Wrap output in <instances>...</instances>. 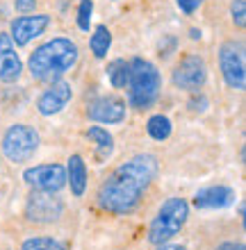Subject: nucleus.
Here are the masks:
<instances>
[{
	"label": "nucleus",
	"instance_id": "obj_1",
	"mask_svg": "<svg viewBox=\"0 0 246 250\" xmlns=\"http://www.w3.org/2000/svg\"><path fill=\"white\" fill-rule=\"evenodd\" d=\"M160 164L151 152H139L116 166L98 189V205L110 214H130L139 207L141 198L157 178Z\"/></svg>",
	"mask_w": 246,
	"mask_h": 250
},
{
	"label": "nucleus",
	"instance_id": "obj_2",
	"mask_svg": "<svg viewBox=\"0 0 246 250\" xmlns=\"http://www.w3.org/2000/svg\"><path fill=\"white\" fill-rule=\"evenodd\" d=\"M78 46L75 41L67 37H53L50 41L41 43L27 60V68L37 82H57V80L68 73L78 64Z\"/></svg>",
	"mask_w": 246,
	"mask_h": 250
},
{
	"label": "nucleus",
	"instance_id": "obj_3",
	"mask_svg": "<svg viewBox=\"0 0 246 250\" xmlns=\"http://www.w3.org/2000/svg\"><path fill=\"white\" fill-rule=\"evenodd\" d=\"M128 103L134 109H148L155 105L162 91V75L157 66L144 57L130 60V78H128Z\"/></svg>",
	"mask_w": 246,
	"mask_h": 250
},
{
	"label": "nucleus",
	"instance_id": "obj_4",
	"mask_svg": "<svg viewBox=\"0 0 246 250\" xmlns=\"http://www.w3.org/2000/svg\"><path fill=\"white\" fill-rule=\"evenodd\" d=\"M187 216H189V205L185 198H166L148 225V241L155 246L166 244L169 239H173L185 228Z\"/></svg>",
	"mask_w": 246,
	"mask_h": 250
},
{
	"label": "nucleus",
	"instance_id": "obj_5",
	"mask_svg": "<svg viewBox=\"0 0 246 250\" xmlns=\"http://www.w3.org/2000/svg\"><path fill=\"white\" fill-rule=\"evenodd\" d=\"M39 148V132L25 123H16L2 137V155L12 164H23L34 157Z\"/></svg>",
	"mask_w": 246,
	"mask_h": 250
},
{
	"label": "nucleus",
	"instance_id": "obj_6",
	"mask_svg": "<svg viewBox=\"0 0 246 250\" xmlns=\"http://www.w3.org/2000/svg\"><path fill=\"white\" fill-rule=\"evenodd\" d=\"M246 55L242 41H224L219 46V68L226 84L235 91H244L246 86Z\"/></svg>",
	"mask_w": 246,
	"mask_h": 250
},
{
	"label": "nucleus",
	"instance_id": "obj_7",
	"mask_svg": "<svg viewBox=\"0 0 246 250\" xmlns=\"http://www.w3.org/2000/svg\"><path fill=\"white\" fill-rule=\"evenodd\" d=\"M173 84L182 91H199L207 80V66L201 55H185L173 68Z\"/></svg>",
	"mask_w": 246,
	"mask_h": 250
},
{
	"label": "nucleus",
	"instance_id": "obj_8",
	"mask_svg": "<svg viewBox=\"0 0 246 250\" xmlns=\"http://www.w3.org/2000/svg\"><path fill=\"white\" fill-rule=\"evenodd\" d=\"M25 185L32 191L44 193H57L67 187V168L62 164H39L23 173Z\"/></svg>",
	"mask_w": 246,
	"mask_h": 250
},
{
	"label": "nucleus",
	"instance_id": "obj_9",
	"mask_svg": "<svg viewBox=\"0 0 246 250\" xmlns=\"http://www.w3.org/2000/svg\"><path fill=\"white\" fill-rule=\"evenodd\" d=\"M64 214V205L55 193L32 191L25 203V216L32 223H55Z\"/></svg>",
	"mask_w": 246,
	"mask_h": 250
},
{
	"label": "nucleus",
	"instance_id": "obj_10",
	"mask_svg": "<svg viewBox=\"0 0 246 250\" xmlns=\"http://www.w3.org/2000/svg\"><path fill=\"white\" fill-rule=\"evenodd\" d=\"M87 119L105 125L123 123L126 121V103L116 96H98L87 105Z\"/></svg>",
	"mask_w": 246,
	"mask_h": 250
},
{
	"label": "nucleus",
	"instance_id": "obj_11",
	"mask_svg": "<svg viewBox=\"0 0 246 250\" xmlns=\"http://www.w3.org/2000/svg\"><path fill=\"white\" fill-rule=\"evenodd\" d=\"M50 25V16L48 14H34V16H19L12 21L9 25V37H12L14 46H27L32 39L41 37Z\"/></svg>",
	"mask_w": 246,
	"mask_h": 250
},
{
	"label": "nucleus",
	"instance_id": "obj_12",
	"mask_svg": "<svg viewBox=\"0 0 246 250\" xmlns=\"http://www.w3.org/2000/svg\"><path fill=\"white\" fill-rule=\"evenodd\" d=\"M71 98H73V86L64 80H57V82H50V86L39 96L37 109L41 116H55V114L64 112V107L71 103Z\"/></svg>",
	"mask_w": 246,
	"mask_h": 250
},
{
	"label": "nucleus",
	"instance_id": "obj_13",
	"mask_svg": "<svg viewBox=\"0 0 246 250\" xmlns=\"http://www.w3.org/2000/svg\"><path fill=\"white\" fill-rule=\"evenodd\" d=\"M23 73V62H21L16 46H14L9 32H0V82L12 84Z\"/></svg>",
	"mask_w": 246,
	"mask_h": 250
},
{
	"label": "nucleus",
	"instance_id": "obj_14",
	"mask_svg": "<svg viewBox=\"0 0 246 250\" xmlns=\"http://www.w3.org/2000/svg\"><path fill=\"white\" fill-rule=\"evenodd\" d=\"M237 200V193L235 189L226 185H217V187H205V189H199L196 196H194V207L196 209H224V207H230Z\"/></svg>",
	"mask_w": 246,
	"mask_h": 250
},
{
	"label": "nucleus",
	"instance_id": "obj_15",
	"mask_svg": "<svg viewBox=\"0 0 246 250\" xmlns=\"http://www.w3.org/2000/svg\"><path fill=\"white\" fill-rule=\"evenodd\" d=\"M67 182L71 185V193H73L75 198L85 196V189H87V164H85V159H82L80 155H71V159H68Z\"/></svg>",
	"mask_w": 246,
	"mask_h": 250
},
{
	"label": "nucleus",
	"instance_id": "obj_16",
	"mask_svg": "<svg viewBox=\"0 0 246 250\" xmlns=\"http://www.w3.org/2000/svg\"><path fill=\"white\" fill-rule=\"evenodd\" d=\"M87 139L93 141V146H96V159L98 162H107L114 155V137L107 130L93 125V127L87 130Z\"/></svg>",
	"mask_w": 246,
	"mask_h": 250
},
{
	"label": "nucleus",
	"instance_id": "obj_17",
	"mask_svg": "<svg viewBox=\"0 0 246 250\" xmlns=\"http://www.w3.org/2000/svg\"><path fill=\"white\" fill-rule=\"evenodd\" d=\"M110 46H112V32H110L105 25H96L93 27L91 39H89V48H91L93 57H98V60L107 57Z\"/></svg>",
	"mask_w": 246,
	"mask_h": 250
},
{
	"label": "nucleus",
	"instance_id": "obj_18",
	"mask_svg": "<svg viewBox=\"0 0 246 250\" xmlns=\"http://www.w3.org/2000/svg\"><path fill=\"white\" fill-rule=\"evenodd\" d=\"M130 78V62L126 60H112L107 64V80L114 89H123Z\"/></svg>",
	"mask_w": 246,
	"mask_h": 250
},
{
	"label": "nucleus",
	"instance_id": "obj_19",
	"mask_svg": "<svg viewBox=\"0 0 246 250\" xmlns=\"http://www.w3.org/2000/svg\"><path fill=\"white\" fill-rule=\"evenodd\" d=\"M146 132L148 137L155 139V141H166L171 137V121H169V116H164V114L151 116L146 123Z\"/></svg>",
	"mask_w": 246,
	"mask_h": 250
},
{
	"label": "nucleus",
	"instance_id": "obj_20",
	"mask_svg": "<svg viewBox=\"0 0 246 250\" xmlns=\"http://www.w3.org/2000/svg\"><path fill=\"white\" fill-rule=\"evenodd\" d=\"M21 250H67V248L53 237H32L23 241Z\"/></svg>",
	"mask_w": 246,
	"mask_h": 250
},
{
	"label": "nucleus",
	"instance_id": "obj_21",
	"mask_svg": "<svg viewBox=\"0 0 246 250\" xmlns=\"http://www.w3.org/2000/svg\"><path fill=\"white\" fill-rule=\"evenodd\" d=\"M91 12H93L91 0H80V5H78V27H80L82 32H89V25H91Z\"/></svg>",
	"mask_w": 246,
	"mask_h": 250
},
{
	"label": "nucleus",
	"instance_id": "obj_22",
	"mask_svg": "<svg viewBox=\"0 0 246 250\" xmlns=\"http://www.w3.org/2000/svg\"><path fill=\"white\" fill-rule=\"evenodd\" d=\"M230 19H233V25L244 30L246 25V0H233L230 2Z\"/></svg>",
	"mask_w": 246,
	"mask_h": 250
},
{
	"label": "nucleus",
	"instance_id": "obj_23",
	"mask_svg": "<svg viewBox=\"0 0 246 250\" xmlns=\"http://www.w3.org/2000/svg\"><path fill=\"white\" fill-rule=\"evenodd\" d=\"M207 105H210V100H207L203 93H199V96H194V98L189 100V109H192V112H205Z\"/></svg>",
	"mask_w": 246,
	"mask_h": 250
},
{
	"label": "nucleus",
	"instance_id": "obj_24",
	"mask_svg": "<svg viewBox=\"0 0 246 250\" xmlns=\"http://www.w3.org/2000/svg\"><path fill=\"white\" fill-rule=\"evenodd\" d=\"M203 2H205V0H176V5H178L185 14H194Z\"/></svg>",
	"mask_w": 246,
	"mask_h": 250
},
{
	"label": "nucleus",
	"instance_id": "obj_25",
	"mask_svg": "<svg viewBox=\"0 0 246 250\" xmlns=\"http://www.w3.org/2000/svg\"><path fill=\"white\" fill-rule=\"evenodd\" d=\"M14 7H16V12H21V14L34 12V7H37V0H14Z\"/></svg>",
	"mask_w": 246,
	"mask_h": 250
},
{
	"label": "nucleus",
	"instance_id": "obj_26",
	"mask_svg": "<svg viewBox=\"0 0 246 250\" xmlns=\"http://www.w3.org/2000/svg\"><path fill=\"white\" fill-rule=\"evenodd\" d=\"M214 250H244V246H242V244H235V241H226V244L217 246Z\"/></svg>",
	"mask_w": 246,
	"mask_h": 250
},
{
	"label": "nucleus",
	"instance_id": "obj_27",
	"mask_svg": "<svg viewBox=\"0 0 246 250\" xmlns=\"http://www.w3.org/2000/svg\"><path fill=\"white\" fill-rule=\"evenodd\" d=\"M157 250H187L185 246H178V244H162Z\"/></svg>",
	"mask_w": 246,
	"mask_h": 250
},
{
	"label": "nucleus",
	"instance_id": "obj_28",
	"mask_svg": "<svg viewBox=\"0 0 246 250\" xmlns=\"http://www.w3.org/2000/svg\"><path fill=\"white\" fill-rule=\"evenodd\" d=\"M192 39H201V30H192Z\"/></svg>",
	"mask_w": 246,
	"mask_h": 250
}]
</instances>
